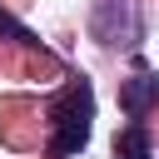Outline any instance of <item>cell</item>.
Returning a JSON list of instances; mask_svg holds the SVG:
<instances>
[{"label":"cell","mask_w":159,"mask_h":159,"mask_svg":"<svg viewBox=\"0 0 159 159\" xmlns=\"http://www.w3.org/2000/svg\"><path fill=\"white\" fill-rule=\"evenodd\" d=\"M154 104H159V75H134V80L119 84V109H124V114L139 119V114H149Z\"/></svg>","instance_id":"1"},{"label":"cell","mask_w":159,"mask_h":159,"mask_svg":"<svg viewBox=\"0 0 159 159\" xmlns=\"http://www.w3.org/2000/svg\"><path fill=\"white\" fill-rule=\"evenodd\" d=\"M114 159H149V134H144L139 124L119 129V134H114Z\"/></svg>","instance_id":"3"},{"label":"cell","mask_w":159,"mask_h":159,"mask_svg":"<svg viewBox=\"0 0 159 159\" xmlns=\"http://www.w3.org/2000/svg\"><path fill=\"white\" fill-rule=\"evenodd\" d=\"M0 35H5V40H30V35H25V30H20V25H15L5 10H0Z\"/></svg>","instance_id":"4"},{"label":"cell","mask_w":159,"mask_h":159,"mask_svg":"<svg viewBox=\"0 0 159 159\" xmlns=\"http://www.w3.org/2000/svg\"><path fill=\"white\" fill-rule=\"evenodd\" d=\"M89 144V119H55V139H50V154L65 159V154H80Z\"/></svg>","instance_id":"2"}]
</instances>
